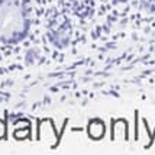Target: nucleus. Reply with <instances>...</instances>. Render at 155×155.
I'll return each instance as SVG.
<instances>
[{
    "label": "nucleus",
    "mask_w": 155,
    "mask_h": 155,
    "mask_svg": "<svg viewBox=\"0 0 155 155\" xmlns=\"http://www.w3.org/2000/svg\"><path fill=\"white\" fill-rule=\"evenodd\" d=\"M112 2H115V3H123V2H126V0H112Z\"/></svg>",
    "instance_id": "39448f33"
},
{
    "label": "nucleus",
    "mask_w": 155,
    "mask_h": 155,
    "mask_svg": "<svg viewBox=\"0 0 155 155\" xmlns=\"http://www.w3.org/2000/svg\"><path fill=\"white\" fill-rule=\"evenodd\" d=\"M7 136V125L3 119H0V141H3Z\"/></svg>",
    "instance_id": "7ed1b4c3"
},
{
    "label": "nucleus",
    "mask_w": 155,
    "mask_h": 155,
    "mask_svg": "<svg viewBox=\"0 0 155 155\" xmlns=\"http://www.w3.org/2000/svg\"><path fill=\"white\" fill-rule=\"evenodd\" d=\"M31 10L28 0H0V44L16 45L29 35Z\"/></svg>",
    "instance_id": "f257e3e1"
},
{
    "label": "nucleus",
    "mask_w": 155,
    "mask_h": 155,
    "mask_svg": "<svg viewBox=\"0 0 155 155\" xmlns=\"http://www.w3.org/2000/svg\"><path fill=\"white\" fill-rule=\"evenodd\" d=\"M74 5H86V3H88L90 0H71Z\"/></svg>",
    "instance_id": "20e7f679"
},
{
    "label": "nucleus",
    "mask_w": 155,
    "mask_h": 155,
    "mask_svg": "<svg viewBox=\"0 0 155 155\" xmlns=\"http://www.w3.org/2000/svg\"><path fill=\"white\" fill-rule=\"evenodd\" d=\"M104 132H106V126L103 120L100 119H91L87 125V135L93 139V141H99L104 136Z\"/></svg>",
    "instance_id": "f03ea898"
}]
</instances>
